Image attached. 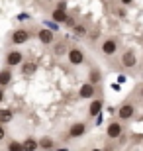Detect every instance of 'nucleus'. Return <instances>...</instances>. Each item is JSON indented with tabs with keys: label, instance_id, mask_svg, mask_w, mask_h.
<instances>
[{
	"label": "nucleus",
	"instance_id": "obj_1",
	"mask_svg": "<svg viewBox=\"0 0 143 151\" xmlns=\"http://www.w3.org/2000/svg\"><path fill=\"white\" fill-rule=\"evenodd\" d=\"M120 63H121V67H126V69H133L135 65H137V55H135V53H133L132 49H127L126 53H121Z\"/></svg>",
	"mask_w": 143,
	"mask_h": 151
},
{
	"label": "nucleus",
	"instance_id": "obj_2",
	"mask_svg": "<svg viewBox=\"0 0 143 151\" xmlns=\"http://www.w3.org/2000/svg\"><path fill=\"white\" fill-rule=\"evenodd\" d=\"M83 61H84L83 51L78 49V47H71V49H69V63L77 67V65H83Z\"/></svg>",
	"mask_w": 143,
	"mask_h": 151
},
{
	"label": "nucleus",
	"instance_id": "obj_3",
	"mask_svg": "<svg viewBox=\"0 0 143 151\" xmlns=\"http://www.w3.org/2000/svg\"><path fill=\"white\" fill-rule=\"evenodd\" d=\"M116 51H118V41H116L114 37L104 39V43H102V53L110 57V55H114Z\"/></svg>",
	"mask_w": 143,
	"mask_h": 151
},
{
	"label": "nucleus",
	"instance_id": "obj_4",
	"mask_svg": "<svg viewBox=\"0 0 143 151\" xmlns=\"http://www.w3.org/2000/svg\"><path fill=\"white\" fill-rule=\"evenodd\" d=\"M28 39H29V32L28 29H16V32L12 34V43H16V45L26 43Z\"/></svg>",
	"mask_w": 143,
	"mask_h": 151
},
{
	"label": "nucleus",
	"instance_id": "obj_5",
	"mask_svg": "<svg viewBox=\"0 0 143 151\" xmlns=\"http://www.w3.org/2000/svg\"><path fill=\"white\" fill-rule=\"evenodd\" d=\"M24 61V57L20 51H10L8 55H6V65L8 67H14V65H20V63Z\"/></svg>",
	"mask_w": 143,
	"mask_h": 151
},
{
	"label": "nucleus",
	"instance_id": "obj_6",
	"mask_svg": "<svg viewBox=\"0 0 143 151\" xmlns=\"http://www.w3.org/2000/svg\"><path fill=\"white\" fill-rule=\"evenodd\" d=\"M133 114H135V106H133V104H124V106L120 108L118 116H120V120H129Z\"/></svg>",
	"mask_w": 143,
	"mask_h": 151
},
{
	"label": "nucleus",
	"instance_id": "obj_7",
	"mask_svg": "<svg viewBox=\"0 0 143 151\" xmlns=\"http://www.w3.org/2000/svg\"><path fill=\"white\" fill-rule=\"evenodd\" d=\"M37 35H39V41H41V43H45V45L53 43V39H55L53 32H49V29H45V28H43V29H39Z\"/></svg>",
	"mask_w": 143,
	"mask_h": 151
},
{
	"label": "nucleus",
	"instance_id": "obj_8",
	"mask_svg": "<svg viewBox=\"0 0 143 151\" xmlns=\"http://www.w3.org/2000/svg\"><path fill=\"white\" fill-rule=\"evenodd\" d=\"M108 137H120L121 135V124L120 122H110V126H108Z\"/></svg>",
	"mask_w": 143,
	"mask_h": 151
},
{
	"label": "nucleus",
	"instance_id": "obj_9",
	"mask_svg": "<svg viewBox=\"0 0 143 151\" xmlns=\"http://www.w3.org/2000/svg\"><path fill=\"white\" fill-rule=\"evenodd\" d=\"M84 129H86V126H84L83 122L73 124V126H71V129H69V135H71V137H80V135L84 134Z\"/></svg>",
	"mask_w": 143,
	"mask_h": 151
},
{
	"label": "nucleus",
	"instance_id": "obj_10",
	"mask_svg": "<svg viewBox=\"0 0 143 151\" xmlns=\"http://www.w3.org/2000/svg\"><path fill=\"white\" fill-rule=\"evenodd\" d=\"M78 94L83 96V98H92V96H94V84L92 83H90V84H83L80 90H78Z\"/></svg>",
	"mask_w": 143,
	"mask_h": 151
},
{
	"label": "nucleus",
	"instance_id": "obj_11",
	"mask_svg": "<svg viewBox=\"0 0 143 151\" xmlns=\"http://www.w3.org/2000/svg\"><path fill=\"white\" fill-rule=\"evenodd\" d=\"M12 81V73L10 69H4V71H0V86H6V84Z\"/></svg>",
	"mask_w": 143,
	"mask_h": 151
},
{
	"label": "nucleus",
	"instance_id": "obj_12",
	"mask_svg": "<svg viewBox=\"0 0 143 151\" xmlns=\"http://www.w3.org/2000/svg\"><path fill=\"white\" fill-rule=\"evenodd\" d=\"M100 108H102V102H100V100H94L92 104H90V108H88V114H90V116L94 118L96 114L100 112Z\"/></svg>",
	"mask_w": 143,
	"mask_h": 151
},
{
	"label": "nucleus",
	"instance_id": "obj_13",
	"mask_svg": "<svg viewBox=\"0 0 143 151\" xmlns=\"http://www.w3.org/2000/svg\"><path fill=\"white\" fill-rule=\"evenodd\" d=\"M53 20H55V22H65V20H67L65 10H63V8H57V10L53 12Z\"/></svg>",
	"mask_w": 143,
	"mask_h": 151
},
{
	"label": "nucleus",
	"instance_id": "obj_14",
	"mask_svg": "<svg viewBox=\"0 0 143 151\" xmlns=\"http://www.w3.org/2000/svg\"><path fill=\"white\" fill-rule=\"evenodd\" d=\"M73 32H75V35H78V37H84V35H86V26L77 24V26H73Z\"/></svg>",
	"mask_w": 143,
	"mask_h": 151
},
{
	"label": "nucleus",
	"instance_id": "obj_15",
	"mask_svg": "<svg viewBox=\"0 0 143 151\" xmlns=\"http://www.w3.org/2000/svg\"><path fill=\"white\" fill-rule=\"evenodd\" d=\"M53 51H55V55H57V57L65 55V53H67V43H63V41H59V43L55 45V49H53Z\"/></svg>",
	"mask_w": 143,
	"mask_h": 151
},
{
	"label": "nucleus",
	"instance_id": "obj_16",
	"mask_svg": "<svg viewBox=\"0 0 143 151\" xmlns=\"http://www.w3.org/2000/svg\"><path fill=\"white\" fill-rule=\"evenodd\" d=\"M12 120V112L10 110H0V124H8Z\"/></svg>",
	"mask_w": 143,
	"mask_h": 151
},
{
	"label": "nucleus",
	"instance_id": "obj_17",
	"mask_svg": "<svg viewBox=\"0 0 143 151\" xmlns=\"http://www.w3.org/2000/svg\"><path fill=\"white\" fill-rule=\"evenodd\" d=\"M53 145H55V143H53L51 137H43V139L39 141V147H43V149H51Z\"/></svg>",
	"mask_w": 143,
	"mask_h": 151
},
{
	"label": "nucleus",
	"instance_id": "obj_18",
	"mask_svg": "<svg viewBox=\"0 0 143 151\" xmlns=\"http://www.w3.org/2000/svg\"><path fill=\"white\" fill-rule=\"evenodd\" d=\"M33 71H35V65H33V63H26V65L22 67L24 75H29V73H33Z\"/></svg>",
	"mask_w": 143,
	"mask_h": 151
},
{
	"label": "nucleus",
	"instance_id": "obj_19",
	"mask_svg": "<svg viewBox=\"0 0 143 151\" xmlns=\"http://www.w3.org/2000/svg\"><path fill=\"white\" fill-rule=\"evenodd\" d=\"M39 143L35 139H26V143H24V149H35Z\"/></svg>",
	"mask_w": 143,
	"mask_h": 151
},
{
	"label": "nucleus",
	"instance_id": "obj_20",
	"mask_svg": "<svg viewBox=\"0 0 143 151\" xmlns=\"http://www.w3.org/2000/svg\"><path fill=\"white\" fill-rule=\"evenodd\" d=\"M90 83H92V84L100 83V73H98V71H90Z\"/></svg>",
	"mask_w": 143,
	"mask_h": 151
},
{
	"label": "nucleus",
	"instance_id": "obj_21",
	"mask_svg": "<svg viewBox=\"0 0 143 151\" xmlns=\"http://www.w3.org/2000/svg\"><path fill=\"white\" fill-rule=\"evenodd\" d=\"M8 149H10V151H16V149H24V145H22V143H16V141H14V143H10V145H8Z\"/></svg>",
	"mask_w": 143,
	"mask_h": 151
},
{
	"label": "nucleus",
	"instance_id": "obj_22",
	"mask_svg": "<svg viewBox=\"0 0 143 151\" xmlns=\"http://www.w3.org/2000/svg\"><path fill=\"white\" fill-rule=\"evenodd\" d=\"M4 135H6V132H4V126H2V124H0V141L4 139Z\"/></svg>",
	"mask_w": 143,
	"mask_h": 151
},
{
	"label": "nucleus",
	"instance_id": "obj_23",
	"mask_svg": "<svg viewBox=\"0 0 143 151\" xmlns=\"http://www.w3.org/2000/svg\"><path fill=\"white\" fill-rule=\"evenodd\" d=\"M4 100V88H2V86H0V102Z\"/></svg>",
	"mask_w": 143,
	"mask_h": 151
},
{
	"label": "nucleus",
	"instance_id": "obj_24",
	"mask_svg": "<svg viewBox=\"0 0 143 151\" xmlns=\"http://www.w3.org/2000/svg\"><path fill=\"white\" fill-rule=\"evenodd\" d=\"M120 2H121V4H132L133 0H120Z\"/></svg>",
	"mask_w": 143,
	"mask_h": 151
},
{
	"label": "nucleus",
	"instance_id": "obj_25",
	"mask_svg": "<svg viewBox=\"0 0 143 151\" xmlns=\"http://www.w3.org/2000/svg\"><path fill=\"white\" fill-rule=\"evenodd\" d=\"M141 96H143V90H141Z\"/></svg>",
	"mask_w": 143,
	"mask_h": 151
}]
</instances>
